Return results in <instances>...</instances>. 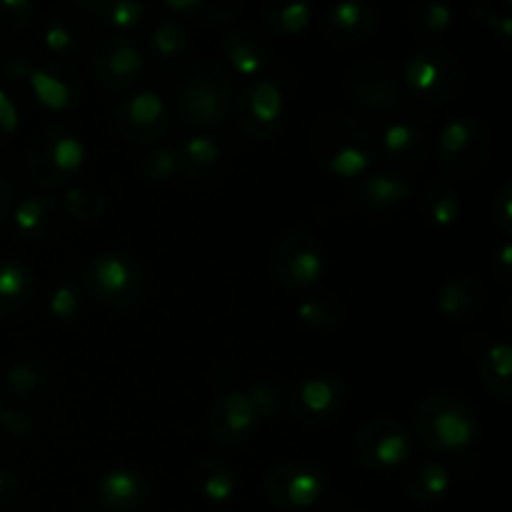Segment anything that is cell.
<instances>
[{
  "label": "cell",
  "mask_w": 512,
  "mask_h": 512,
  "mask_svg": "<svg viewBox=\"0 0 512 512\" xmlns=\"http://www.w3.org/2000/svg\"><path fill=\"white\" fill-rule=\"evenodd\" d=\"M28 85L40 108L48 113H68L78 103V80L63 65H35L28 75Z\"/></svg>",
  "instance_id": "23"
},
{
  "label": "cell",
  "mask_w": 512,
  "mask_h": 512,
  "mask_svg": "<svg viewBox=\"0 0 512 512\" xmlns=\"http://www.w3.org/2000/svg\"><path fill=\"white\" fill-rule=\"evenodd\" d=\"M273 268L275 283L288 290H308L318 285L328 273V258L310 230L293 228L278 238L273 248Z\"/></svg>",
  "instance_id": "9"
},
{
  "label": "cell",
  "mask_w": 512,
  "mask_h": 512,
  "mask_svg": "<svg viewBox=\"0 0 512 512\" xmlns=\"http://www.w3.org/2000/svg\"><path fill=\"white\" fill-rule=\"evenodd\" d=\"M348 398L345 380L335 373H313L300 378L290 388L283 403L288 408L290 420L300 425H323L340 413Z\"/></svg>",
  "instance_id": "13"
},
{
  "label": "cell",
  "mask_w": 512,
  "mask_h": 512,
  "mask_svg": "<svg viewBox=\"0 0 512 512\" xmlns=\"http://www.w3.org/2000/svg\"><path fill=\"white\" fill-rule=\"evenodd\" d=\"M170 113L188 128H218L233 110V73L218 60H193L173 78Z\"/></svg>",
  "instance_id": "1"
},
{
  "label": "cell",
  "mask_w": 512,
  "mask_h": 512,
  "mask_svg": "<svg viewBox=\"0 0 512 512\" xmlns=\"http://www.w3.org/2000/svg\"><path fill=\"white\" fill-rule=\"evenodd\" d=\"M260 418L245 390L230 388L215 398L208 418V435L215 448H238L253 438Z\"/></svg>",
  "instance_id": "15"
},
{
  "label": "cell",
  "mask_w": 512,
  "mask_h": 512,
  "mask_svg": "<svg viewBox=\"0 0 512 512\" xmlns=\"http://www.w3.org/2000/svg\"><path fill=\"white\" fill-rule=\"evenodd\" d=\"M63 205L70 218L80 220V223H93L105 213L108 198L95 185H70L63 195Z\"/></svg>",
  "instance_id": "35"
},
{
  "label": "cell",
  "mask_w": 512,
  "mask_h": 512,
  "mask_svg": "<svg viewBox=\"0 0 512 512\" xmlns=\"http://www.w3.org/2000/svg\"><path fill=\"white\" fill-rule=\"evenodd\" d=\"M140 175L150 183H168L180 175V153L178 148H150L143 153L138 163Z\"/></svg>",
  "instance_id": "37"
},
{
  "label": "cell",
  "mask_w": 512,
  "mask_h": 512,
  "mask_svg": "<svg viewBox=\"0 0 512 512\" xmlns=\"http://www.w3.org/2000/svg\"><path fill=\"white\" fill-rule=\"evenodd\" d=\"M35 280L28 265L18 260H0V320L10 318L33 298Z\"/></svg>",
  "instance_id": "29"
},
{
  "label": "cell",
  "mask_w": 512,
  "mask_h": 512,
  "mask_svg": "<svg viewBox=\"0 0 512 512\" xmlns=\"http://www.w3.org/2000/svg\"><path fill=\"white\" fill-rule=\"evenodd\" d=\"M418 213L423 223L433 230H448L460 220L463 205L460 195L448 180H435L423 190L418 200Z\"/></svg>",
  "instance_id": "27"
},
{
  "label": "cell",
  "mask_w": 512,
  "mask_h": 512,
  "mask_svg": "<svg viewBox=\"0 0 512 512\" xmlns=\"http://www.w3.org/2000/svg\"><path fill=\"white\" fill-rule=\"evenodd\" d=\"M240 8H243V0H200L198 13L193 15V20L205 25L228 23L240 13Z\"/></svg>",
  "instance_id": "42"
},
{
  "label": "cell",
  "mask_w": 512,
  "mask_h": 512,
  "mask_svg": "<svg viewBox=\"0 0 512 512\" xmlns=\"http://www.w3.org/2000/svg\"><path fill=\"white\" fill-rule=\"evenodd\" d=\"M13 205H15L13 188H10L8 180L0 178V225H3L5 220H10V213H13Z\"/></svg>",
  "instance_id": "50"
},
{
  "label": "cell",
  "mask_w": 512,
  "mask_h": 512,
  "mask_svg": "<svg viewBox=\"0 0 512 512\" xmlns=\"http://www.w3.org/2000/svg\"><path fill=\"white\" fill-rule=\"evenodd\" d=\"M380 10L370 0H338L323 23L325 38L338 48L365 43L378 30Z\"/></svg>",
  "instance_id": "18"
},
{
  "label": "cell",
  "mask_w": 512,
  "mask_h": 512,
  "mask_svg": "<svg viewBox=\"0 0 512 512\" xmlns=\"http://www.w3.org/2000/svg\"><path fill=\"white\" fill-rule=\"evenodd\" d=\"M490 218H493L495 228L508 238L512 233V183L510 180H505V183L500 185L498 193H495L493 205H490Z\"/></svg>",
  "instance_id": "44"
},
{
  "label": "cell",
  "mask_w": 512,
  "mask_h": 512,
  "mask_svg": "<svg viewBox=\"0 0 512 512\" xmlns=\"http://www.w3.org/2000/svg\"><path fill=\"white\" fill-rule=\"evenodd\" d=\"M93 73L95 80L103 85L105 90L113 93H123V90L133 88L138 78L143 75V53L138 45L130 43L128 38H118V35H108L100 40L93 50Z\"/></svg>",
  "instance_id": "16"
},
{
  "label": "cell",
  "mask_w": 512,
  "mask_h": 512,
  "mask_svg": "<svg viewBox=\"0 0 512 512\" xmlns=\"http://www.w3.org/2000/svg\"><path fill=\"white\" fill-rule=\"evenodd\" d=\"M220 50L225 55L230 73L240 78L258 80L270 68L268 43L253 28H233L220 40Z\"/></svg>",
  "instance_id": "21"
},
{
  "label": "cell",
  "mask_w": 512,
  "mask_h": 512,
  "mask_svg": "<svg viewBox=\"0 0 512 512\" xmlns=\"http://www.w3.org/2000/svg\"><path fill=\"white\" fill-rule=\"evenodd\" d=\"M20 128V113L15 100L10 98L8 90L0 88V148L10 143L15 138Z\"/></svg>",
  "instance_id": "45"
},
{
  "label": "cell",
  "mask_w": 512,
  "mask_h": 512,
  "mask_svg": "<svg viewBox=\"0 0 512 512\" xmlns=\"http://www.w3.org/2000/svg\"><path fill=\"white\" fill-rule=\"evenodd\" d=\"M310 155L333 178L358 183L375 168L378 140L363 120L348 113H330L318 118L310 130Z\"/></svg>",
  "instance_id": "2"
},
{
  "label": "cell",
  "mask_w": 512,
  "mask_h": 512,
  "mask_svg": "<svg viewBox=\"0 0 512 512\" xmlns=\"http://www.w3.org/2000/svg\"><path fill=\"white\" fill-rule=\"evenodd\" d=\"M85 290L110 313H125L143 298L145 278L138 260L123 250H103L83 273Z\"/></svg>",
  "instance_id": "6"
},
{
  "label": "cell",
  "mask_w": 512,
  "mask_h": 512,
  "mask_svg": "<svg viewBox=\"0 0 512 512\" xmlns=\"http://www.w3.org/2000/svg\"><path fill=\"white\" fill-rule=\"evenodd\" d=\"M295 318H298L300 325L315 330V333H333L343 323V305L338 303L335 295H308L295 308Z\"/></svg>",
  "instance_id": "32"
},
{
  "label": "cell",
  "mask_w": 512,
  "mask_h": 512,
  "mask_svg": "<svg viewBox=\"0 0 512 512\" xmlns=\"http://www.w3.org/2000/svg\"><path fill=\"white\" fill-rule=\"evenodd\" d=\"M180 153V175L190 180H205L215 173V168L223 160L218 140L213 135H193L178 148Z\"/></svg>",
  "instance_id": "31"
},
{
  "label": "cell",
  "mask_w": 512,
  "mask_h": 512,
  "mask_svg": "<svg viewBox=\"0 0 512 512\" xmlns=\"http://www.w3.org/2000/svg\"><path fill=\"white\" fill-rule=\"evenodd\" d=\"M415 438L428 450L448 458H465L478 443V415L463 395L435 390L415 410Z\"/></svg>",
  "instance_id": "3"
},
{
  "label": "cell",
  "mask_w": 512,
  "mask_h": 512,
  "mask_svg": "<svg viewBox=\"0 0 512 512\" xmlns=\"http://www.w3.org/2000/svg\"><path fill=\"white\" fill-rule=\"evenodd\" d=\"M78 30H75L73 23L58 18L50 20L43 30V45L53 55H68L78 48Z\"/></svg>",
  "instance_id": "41"
},
{
  "label": "cell",
  "mask_w": 512,
  "mask_h": 512,
  "mask_svg": "<svg viewBox=\"0 0 512 512\" xmlns=\"http://www.w3.org/2000/svg\"><path fill=\"white\" fill-rule=\"evenodd\" d=\"M150 45H153V53L160 63L168 65V68L170 65L178 68L188 55V33L178 23H160L153 30Z\"/></svg>",
  "instance_id": "36"
},
{
  "label": "cell",
  "mask_w": 512,
  "mask_h": 512,
  "mask_svg": "<svg viewBox=\"0 0 512 512\" xmlns=\"http://www.w3.org/2000/svg\"><path fill=\"white\" fill-rule=\"evenodd\" d=\"M0 428H3L10 438H28L35 430L33 415L25 413V410L20 408H3L0 410Z\"/></svg>",
  "instance_id": "46"
},
{
  "label": "cell",
  "mask_w": 512,
  "mask_h": 512,
  "mask_svg": "<svg viewBox=\"0 0 512 512\" xmlns=\"http://www.w3.org/2000/svg\"><path fill=\"white\" fill-rule=\"evenodd\" d=\"M80 305H83V298H80V290L75 288L73 283L63 280L53 288L48 298V313L53 315L58 323H73L80 315Z\"/></svg>",
  "instance_id": "39"
},
{
  "label": "cell",
  "mask_w": 512,
  "mask_h": 512,
  "mask_svg": "<svg viewBox=\"0 0 512 512\" xmlns=\"http://www.w3.org/2000/svg\"><path fill=\"white\" fill-rule=\"evenodd\" d=\"M453 8L445 0H423L410 13V30L418 38H433L443 35L453 25Z\"/></svg>",
  "instance_id": "34"
},
{
  "label": "cell",
  "mask_w": 512,
  "mask_h": 512,
  "mask_svg": "<svg viewBox=\"0 0 512 512\" xmlns=\"http://www.w3.org/2000/svg\"><path fill=\"white\" fill-rule=\"evenodd\" d=\"M313 20L310 0H268L263 8V23L280 38H295L305 33Z\"/></svg>",
  "instance_id": "30"
},
{
  "label": "cell",
  "mask_w": 512,
  "mask_h": 512,
  "mask_svg": "<svg viewBox=\"0 0 512 512\" xmlns=\"http://www.w3.org/2000/svg\"><path fill=\"white\" fill-rule=\"evenodd\" d=\"M195 483L200 495L213 505H228L238 493V473L225 460L205 455L195 463Z\"/></svg>",
  "instance_id": "28"
},
{
  "label": "cell",
  "mask_w": 512,
  "mask_h": 512,
  "mask_svg": "<svg viewBox=\"0 0 512 512\" xmlns=\"http://www.w3.org/2000/svg\"><path fill=\"white\" fill-rule=\"evenodd\" d=\"M440 315L455 325L470 323L480 315L485 305V285L478 275L473 273H455L440 285L438 290Z\"/></svg>",
  "instance_id": "20"
},
{
  "label": "cell",
  "mask_w": 512,
  "mask_h": 512,
  "mask_svg": "<svg viewBox=\"0 0 512 512\" xmlns=\"http://www.w3.org/2000/svg\"><path fill=\"white\" fill-rule=\"evenodd\" d=\"M490 270H493V275L500 280V283L510 285V278H512V245L508 243V240H505V243L500 245V248L493 253V258H490Z\"/></svg>",
  "instance_id": "49"
},
{
  "label": "cell",
  "mask_w": 512,
  "mask_h": 512,
  "mask_svg": "<svg viewBox=\"0 0 512 512\" xmlns=\"http://www.w3.org/2000/svg\"><path fill=\"white\" fill-rule=\"evenodd\" d=\"M245 393L250 395V400H253V408L255 413H258L260 420H270L275 418V415L280 413V408H283V388H280V383H275V380H255L250 388H245Z\"/></svg>",
  "instance_id": "38"
},
{
  "label": "cell",
  "mask_w": 512,
  "mask_h": 512,
  "mask_svg": "<svg viewBox=\"0 0 512 512\" xmlns=\"http://www.w3.org/2000/svg\"><path fill=\"white\" fill-rule=\"evenodd\" d=\"M170 120V103L158 95L155 90H138L118 103L113 115L115 130L128 140L130 145L140 148H153L155 143L168 135Z\"/></svg>",
  "instance_id": "14"
},
{
  "label": "cell",
  "mask_w": 512,
  "mask_h": 512,
  "mask_svg": "<svg viewBox=\"0 0 512 512\" xmlns=\"http://www.w3.org/2000/svg\"><path fill=\"white\" fill-rule=\"evenodd\" d=\"M343 90L355 105L378 118H390L405 105V88L395 65L385 60L358 63L345 73Z\"/></svg>",
  "instance_id": "10"
},
{
  "label": "cell",
  "mask_w": 512,
  "mask_h": 512,
  "mask_svg": "<svg viewBox=\"0 0 512 512\" xmlns=\"http://www.w3.org/2000/svg\"><path fill=\"white\" fill-rule=\"evenodd\" d=\"M235 128L240 135L255 143H268L278 138L288 115V100L283 88L273 78H258L245 85L233 98Z\"/></svg>",
  "instance_id": "8"
},
{
  "label": "cell",
  "mask_w": 512,
  "mask_h": 512,
  "mask_svg": "<svg viewBox=\"0 0 512 512\" xmlns=\"http://www.w3.org/2000/svg\"><path fill=\"white\" fill-rule=\"evenodd\" d=\"M33 18V0H0V28L20 30Z\"/></svg>",
  "instance_id": "43"
},
{
  "label": "cell",
  "mask_w": 512,
  "mask_h": 512,
  "mask_svg": "<svg viewBox=\"0 0 512 512\" xmlns=\"http://www.w3.org/2000/svg\"><path fill=\"white\" fill-rule=\"evenodd\" d=\"M405 93L428 105H448L463 93L465 70L458 55L443 45H420L405 58L403 73Z\"/></svg>",
  "instance_id": "5"
},
{
  "label": "cell",
  "mask_w": 512,
  "mask_h": 512,
  "mask_svg": "<svg viewBox=\"0 0 512 512\" xmlns=\"http://www.w3.org/2000/svg\"><path fill=\"white\" fill-rule=\"evenodd\" d=\"M0 410H3V400H0Z\"/></svg>",
  "instance_id": "54"
},
{
  "label": "cell",
  "mask_w": 512,
  "mask_h": 512,
  "mask_svg": "<svg viewBox=\"0 0 512 512\" xmlns=\"http://www.w3.org/2000/svg\"><path fill=\"white\" fill-rule=\"evenodd\" d=\"M328 493V478L318 465L303 458L278 463L265 475V498L283 512L313 510Z\"/></svg>",
  "instance_id": "11"
},
{
  "label": "cell",
  "mask_w": 512,
  "mask_h": 512,
  "mask_svg": "<svg viewBox=\"0 0 512 512\" xmlns=\"http://www.w3.org/2000/svg\"><path fill=\"white\" fill-rule=\"evenodd\" d=\"M95 498L105 512H138L148 503L150 483L140 470L113 468L98 480Z\"/></svg>",
  "instance_id": "19"
},
{
  "label": "cell",
  "mask_w": 512,
  "mask_h": 512,
  "mask_svg": "<svg viewBox=\"0 0 512 512\" xmlns=\"http://www.w3.org/2000/svg\"><path fill=\"white\" fill-rule=\"evenodd\" d=\"M145 0H105L103 18L110 28L130 30L145 18Z\"/></svg>",
  "instance_id": "40"
},
{
  "label": "cell",
  "mask_w": 512,
  "mask_h": 512,
  "mask_svg": "<svg viewBox=\"0 0 512 512\" xmlns=\"http://www.w3.org/2000/svg\"><path fill=\"white\" fill-rule=\"evenodd\" d=\"M0 68H3V73L8 75L10 80H28L35 63L25 53H8L0 60Z\"/></svg>",
  "instance_id": "47"
},
{
  "label": "cell",
  "mask_w": 512,
  "mask_h": 512,
  "mask_svg": "<svg viewBox=\"0 0 512 512\" xmlns=\"http://www.w3.org/2000/svg\"><path fill=\"white\" fill-rule=\"evenodd\" d=\"M165 3H168V8H173L175 13L188 15V18H193V15L198 13L200 0H165Z\"/></svg>",
  "instance_id": "52"
},
{
  "label": "cell",
  "mask_w": 512,
  "mask_h": 512,
  "mask_svg": "<svg viewBox=\"0 0 512 512\" xmlns=\"http://www.w3.org/2000/svg\"><path fill=\"white\" fill-rule=\"evenodd\" d=\"M85 160L88 145L78 130L65 123H53L30 138L25 170L38 188L55 190L68 185L85 168Z\"/></svg>",
  "instance_id": "4"
},
{
  "label": "cell",
  "mask_w": 512,
  "mask_h": 512,
  "mask_svg": "<svg viewBox=\"0 0 512 512\" xmlns=\"http://www.w3.org/2000/svg\"><path fill=\"white\" fill-rule=\"evenodd\" d=\"M403 490L413 503L435 505L453 490V473L443 460H420L405 473Z\"/></svg>",
  "instance_id": "25"
},
{
  "label": "cell",
  "mask_w": 512,
  "mask_h": 512,
  "mask_svg": "<svg viewBox=\"0 0 512 512\" xmlns=\"http://www.w3.org/2000/svg\"><path fill=\"white\" fill-rule=\"evenodd\" d=\"M378 158L385 160L388 170L410 175L425 163L430 153V138L423 128L408 120H393L380 130Z\"/></svg>",
  "instance_id": "17"
},
{
  "label": "cell",
  "mask_w": 512,
  "mask_h": 512,
  "mask_svg": "<svg viewBox=\"0 0 512 512\" xmlns=\"http://www.w3.org/2000/svg\"><path fill=\"white\" fill-rule=\"evenodd\" d=\"M355 458L373 473H393L410 463L415 438L400 420L380 415L368 420L355 435Z\"/></svg>",
  "instance_id": "12"
},
{
  "label": "cell",
  "mask_w": 512,
  "mask_h": 512,
  "mask_svg": "<svg viewBox=\"0 0 512 512\" xmlns=\"http://www.w3.org/2000/svg\"><path fill=\"white\" fill-rule=\"evenodd\" d=\"M490 155V133L473 115H455L435 138V163L443 175L465 180L478 173Z\"/></svg>",
  "instance_id": "7"
},
{
  "label": "cell",
  "mask_w": 512,
  "mask_h": 512,
  "mask_svg": "<svg viewBox=\"0 0 512 512\" xmlns=\"http://www.w3.org/2000/svg\"><path fill=\"white\" fill-rule=\"evenodd\" d=\"M78 8L88 10V13H95V15H103V8H105V0H73Z\"/></svg>",
  "instance_id": "53"
},
{
  "label": "cell",
  "mask_w": 512,
  "mask_h": 512,
  "mask_svg": "<svg viewBox=\"0 0 512 512\" xmlns=\"http://www.w3.org/2000/svg\"><path fill=\"white\" fill-rule=\"evenodd\" d=\"M413 195V180L395 170H370L355 183V198L370 213H388Z\"/></svg>",
  "instance_id": "22"
},
{
  "label": "cell",
  "mask_w": 512,
  "mask_h": 512,
  "mask_svg": "<svg viewBox=\"0 0 512 512\" xmlns=\"http://www.w3.org/2000/svg\"><path fill=\"white\" fill-rule=\"evenodd\" d=\"M470 15H475V18H478V20H483V23L488 25V28H493L495 33H498L503 40L510 38L512 23H510L508 15L493 13V10L485 8V5H475V8H470Z\"/></svg>",
  "instance_id": "48"
},
{
  "label": "cell",
  "mask_w": 512,
  "mask_h": 512,
  "mask_svg": "<svg viewBox=\"0 0 512 512\" xmlns=\"http://www.w3.org/2000/svg\"><path fill=\"white\" fill-rule=\"evenodd\" d=\"M50 370L43 360L38 358H23L13 363L5 373V385H8L10 395L18 400H30L48 385Z\"/></svg>",
  "instance_id": "33"
},
{
  "label": "cell",
  "mask_w": 512,
  "mask_h": 512,
  "mask_svg": "<svg viewBox=\"0 0 512 512\" xmlns=\"http://www.w3.org/2000/svg\"><path fill=\"white\" fill-rule=\"evenodd\" d=\"M480 385L495 403H508L512 395V348L510 343H483L475 348Z\"/></svg>",
  "instance_id": "24"
},
{
  "label": "cell",
  "mask_w": 512,
  "mask_h": 512,
  "mask_svg": "<svg viewBox=\"0 0 512 512\" xmlns=\"http://www.w3.org/2000/svg\"><path fill=\"white\" fill-rule=\"evenodd\" d=\"M15 498V475L10 470L0 468V508L13 503Z\"/></svg>",
  "instance_id": "51"
},
{
  "label": "cell",
  "mask_w": 512,
  "mask_h": 512,
  "mask_svg": "<svg viewBox=\"0 0 512 512\" xmlns=\"http://www.w3.org/2000/svg\"><path fill=\"white\" fill-rule=\"evenodd\" d=\"M10 220L23 240H45L58 223V203L48 193L28 195L13 205Z\"/></svg>",
  "instance_id": "26"
}]
</instances>
